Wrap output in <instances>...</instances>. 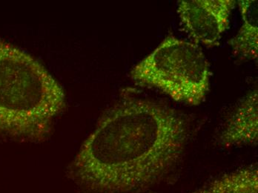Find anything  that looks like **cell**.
Here are the masks:
<instances>
[{
	"instance_id": "cell-1",
	"label": "cell",
	"mask_w": 258,
	"mask_h": 193,
	"mask_svg": "<svg viewBox=\"0 0 258 193\" xmlns=\"http://www.w3.org/2000/svg\"><path fill=\"white\" fill-rule=\"evenodd\" d=\"M188 136V123L175 109L124 97L104 112L69 175L90 193H145L177 167Z\"/></svg>"
},
{
	"instance_id": "cell-2",
	"label": "cell",
	"mask_w": 258,
	"mask_h": 193,
	"mask_svg": "<svg viewBox=\"0 0 258 193\" xmlns=\"http://www.w3.org/2000/svg\"><path fill=\"white\" fill-rule=\"evenodd\" d=\"M66 106L62 86L45 67L0 39V136L43 141Z\"/></svg>"
},
{
	"instance_id": "cell-3",
	"label": "cell",
	"mask_w": 258,
	"mask_h": 193,
	"mask_svg": "<svg viewBox=\"0 0 258 193\" xmlns=\"http://www.w3.org/2000/svg\"><path fill=\"white\" fill-rule=\"evenodd\" d=\"M130 77L136 84L191 106L203 103L210 87L209 62L199 45L174 36L140 61Z\"/></svg>"
},
{
	"instance_id": "cell-4",
	"label": "cell",
	"mask_w": 258,
	"mask_h": 193,
	"mask_svg": "<svg viewBox=\"0 0 258 193\" xmlns=\"http://www.w3.org/2000/svg\"><path fill=\"white\" fill-rule=\"evenodd\" d=\"M234 0H181L177 13L194 43L214 47L230 25Z\"/></svg>"
},
{
	"instance_id": "cell-5",
	"label": "cell",
	"mask_w": 258,
	"mask_h": 193,
	"mask_svg": "<svg viewBox=\"0 0 258 193\" xmlns=\"http://www.w3.org/2000/svg\"><path fill=\"white\" fill-rule=\"evenodd\" d=\"M220 144L226 147L256 146L258 141L257 89L245 95L222 128Z\"/></svg>"
},
{
	"instance_id": "cell-6",
	"label": "cell",
	"mask_w": 258,
	"mask_h": 193,
	"mask_svg": "<svg viewBox=\"0 0 258 193\" xmlns=\"http://www.w3.org/2000/svg\"><path fill=\"white\" fill-rule=\"evenodd\" d=\"M242 25L235 37L229 41L235 55L247 60L258 56V14L257 0L237 2Z\"/></svg>"
},
{
	"instance_id": "cell-7",
	"label": "cell",
	"mask_w": 258,
	"mask_h": 193,
	"mask_svg": "<svg viewBox=\"0 0 258 193\" xmlns=\"http://www.w3.org/2000/svg\"><path fill=\"white\" fill-rule=\"evenodd\" d=\"M191 193H258V170L248 166L225 174Z\"/></svg>"
}]
</instances>
